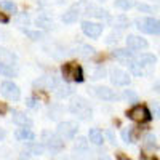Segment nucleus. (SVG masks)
<instances>
[{"label":"nucleus","instance_id":"19","mask_svg":"<svg viewBox=\"0 0 160 160\" xmlns=\"http://www.w3.org/2000/svg\"><path fill=\"white\" fill-rule=\"evenodd\" d=\"M16 56L13 55L11 51L5 50V48H0V64H7V66H15Z\"/></svg>","mask_w":160,"mask_h":160},{"label":"nucleus","instance_id":"36","mask_svg":"<svg viewBox=\"0 0 160 160\" xmlns=\"http://www.w3.org/2000/svg\"><path fill=\"white\" fill-rule=\"evenodd\" d=\"M138 10H139V11H146V13H151V11H152V8H151V7H148V5H144V3L138 5Z\"/></svg>","mask_w":160,"mask_h":160},{"label":"nucleus","instance_id":"6","mask_svg":"<svg viewBox=\"0 0 160 160\" xmlns=\"http://www.w3.org/2000/svg\"><path fill=\"white\" fill-rule=\"evenodd\" d=\"M0 93L10 101H19L21 98V90L16 83H13L11 80H5L0 83Z\"/></svg>","mask_w":160,"mask_h":160},{"label":"nucleus","instance_id":"16","mask_svg":"<svg viewBox=\"0 0 160 160\" xmlns=\"http://www.w3.org/2000/svg\"><path fill=\"white\" fill-rule=\"evenodd\" d=\"M15 138H16L18 141H28V142H31V141L35 139V135H34V131H32L31 128L21 127V128H18V130L15 131Z\"/></svg>","mask_w":160,"mask_h":160},{"label":"nucleus","instance_id":"40","mask_svg":"<svg viewBox=\"0 0 160 160\" xmlns=\"http://www.w3.org/2000/svg\"><path fill=\"white\" fill-rule=\"evenodd\" d=\"M141 157H142V160H157L154 155H148V154H142Z\"/></svg>","mask_w":160,"mask_h":160},{"label":"nucleus","instance_id":"5","mask_svg":"<svg viewBox=\"0 0 160 160\" xmlns=\"http://www.w3.org/2000/svg\"><path fill=\"white\" fill-rule=\"evenodd\" d=\"M78 125L75 122H71V120H64V122H59L56 127V133L64 139V141H71L74 139V136L77 135Z\"/></svg>","mask_w":160,"mask_h":160},{"label":"nucleus","instance_id":"37","mask_svg":"<svg viewBox=\"0 0 160 160\" xmlns=\"http://www.w3.org/2000/svg\"><path fill=\"white\" fill-rule=\"evenodd\" d=\"M8 112V106L5 102H0V115H5Z\"/></svg>","mask_w":160,"mask_h":160},{"label":"nucleus","instance_id":"14","mask_svg":"<svg viewBox=\"0 0 160 160\" xmlns=\"http://www.w3.org/2000/svg\"><path fill=\"white\" fill-rule=\"evenodd\" d=\"M13 122H15L16 125H19V127H24V128H29V127H32V120L26 115L24 112H21V111H13Z\"/></svg>","mask_w":160,"mask_h":160},{"label":"nucleus","instance_id":"30","mask_svg":"<svg viewBox=\"0 0 160 160\" xmlns=\"http://www.w3.org/2000/svg\"><path fill=\"white\" fill-rule=\"evenodd\" d=\"M24 34L28 35V37H31V40H40L43 37V34L40 32V31H29V29H24Z\"/></svg>","mask_w":160,"mask_h":160},{"label":"nucleus","instance_id":"4","mask_svg":"<svg viewBox=\"0 0 160 160\" xmlns=\"http://www.w3.org/2000/svg\"><path fill=\"white\" fill-rule=\"evenodd\" d=\"M136 28L144 34L158 35L160 34V19H157V18H139V19H136Z\"/></svg>","mask_w":160,"mask_h":160},{"label":"nucleus","instance_id":"10","mask_svg":"<svg viewBox=\"0 0 160 160\" xmlns=\"http://www.w3.org/2000/svg\"><path fill=\"white\" fill-rule=\"evenodd\" d=\"M82 31L90 38H98L102 34V24L95 21H83L82 22Z\"/></svg>","mask_w":160,"mask_h":160},{"label":"nucleus","instance_id":"8","mask_svg":"<svg viewBox=\"0 0 160 160\" xmlns=\"http://www.w3.org/2000/svg\"><path fill=\"white\" fill-rule=\"evenodd\" d=\"M109 78L115 87H128L130 82H131L130 74L125 72L123 69H120V68H112L111 72H109Z\"/></svg>","mask_w":160,"mask_h":160},{"label":"nucleus","instance_id":"27","mask_svg":"<svg viewBox=\"0 0 160 160\" xmlns=\"http://www.w3.org/2000/svg\"><path fill=\"white\" fill-rule=\"evenodd\" d=\"M142 144H144V148H148V149L157 148V144H155V136H154V135H146Z\"/></svg>","mask_w":160,"mask_h":160},{"label":"nucleus","instance_id":"12","mask_svg":"<svg viewBox=\"0 0 160 160\" xmlns=\"http://www.w3.org/2000/svg\"><path fill=\"white\" fill-rule=\"evenodd\" d=\"M95 95L102 101H117L120 96L109 87H95Z\"/></svg>","mask_w":160,"mask_h":160},{"label":"nucleus","instance_id":"24","mask_svg":"<svg viewBox=\"0 0 160 160\" xmlns=\"http://www.w3.org/2000/svg\"><path fill=\"white\" fill-rule=\"evenodd\" d=\"M87 11H88V15H91V16H95V18H109L108 16V11H104V10H101V8H96V7H88L87 8Z\"/></svg>","mask_w":160,"mask_h":160},{"label":"nucleus","instance_id":"39","mask_svg":"<svg viewBox=\"0 0 160 160\" xmlns=\"http://www.w3.org/2000/svg\"><path fill=\"white\" fill-rule=\"evenodd\" d=\"M0 22H8V16L5 13H0Z\"/></svg>","mask_w":160,"mask_h":160},{"label":"nucleus","instance_id":"9","mask_svg":"<svg viewBox=\"0 0 160 160\" xmlns=\"http://www.w3.org/2000/svg\"><path fill=\"white\" fill-rule=\"evenodd\" d=\"M34 87L38 90H55L59 87V78L56 75H43L34 82Z\"/></svg>","mask_w":160,"mask_h":160},{"label":"nucleus","instance_id":"26","mask_svg":"<svg viewBox=\"0 0 160 160\" xmlns=\"http://www.w3.org/2000/svg\"><path fill=\"white\" fill-rule=\"evenodd\" d=\"M0 8H2L3 11H7V13H16V5L11 2V0H3L2 3H0Z\"/></svg>","mask_w":160,"mask_h":160},{"label":"nucleus","instance_id":"43","mask_svg":"<svg viewBox=\"0 0 160 160\" xmlns=\"http://www.w3.org/2000/svg\"><path fill=\"white\" fill-rule=\"evenodd\" d=\"M154 90H155L157 93H160V82H157V83L154 85Z\"/></svg>","mask_w":160,"mask_h":160},{"label":"nucleus","instance_id":"17","mask_svg":"<svg viewBox=\"0 0 160 160\" xmlns=\"http://www.w3.org/2000/svg\"><path fill=\"white\" fill-rule=\"evenodd\" d=\"M135 59L141 68H152V66L155 64V61H157V58L154 55H149V53H142V55L136 56Z\"/></svg>","mask_w":160,"mask_h":160},{"label":"nucleus","instance_id":"13","mask_svg":"<svg viewBox=\"0 0 160 160\" xmlns=\"http://www.w3.org/2000/svg\"><path fill=\"white\" fill-rule=\"evenodd\" d=\"M87 154H88V139L78 138L74 144V157L80 160V157H85Z\"/></svg>","mask_w":160,"mask_h":160},{"label":"nucleus","instance_id":"42","mask_svg":"<svg viewBox=\"0 0 160 160\" xmlns=\"http://www.w3.org/2000/svg\"><path fill=\"white\" fill-rule=\"evenodd\" d=\"M5 135H7V133H5V130H3V128H0V141H2V139L5 138Z\"/></svg>","mask_w":160,"mask_h":160},{"label":"nucleus","instance_id":"28","mask_svg":"<svg viewBox=\"0 0 160 160\" xmlns=\"http://www.w3.org/2000/svg\"><path fill=\"white\" fill-rule=\"evenodd\" d=\"M122 98H123L125 101H128V102H136V101H138V95H136L133 90H125L123 95H122Z\"/></svg>","mask_w":160,"mask_h":160},{"label":"nucleus","instance_id":"15","mask_svg":"<svg viewBox=\"0 0 160 160\" xmlns=\"http://www.w3.org/2000/svg\"><path fill=\"white\" fill-rule=\"evenodd\" d=\"M112 56L118 62H123V64H128L133 59V55H131V51H128V48H117V50H114Z\"/></svg>","mask_w":160,"mask_h":160},{"label":"nucleus","instance_id":"35","mask_svg":"<svg viewBox=\"0 0 160 160\" xmlns=\"http://www.w3.org/2000/svg\"><path fill=\"white\" fill-rule=\"evenodd\" d=\"M104 74H106L104 68H98V71L93 72V78H101V77H104Z\"/></svg>","mask_w":160,"mask_h":160},{"label":"nucleus","instance_id":"2","mask_svg":"<svg viewBox=\"0 0 160 160\" xmlns=\"http://www.w3.org/2000/svg\"><path fill=\"white\" fill-rule=\"evenodd\" d=\"M42 141L47 146V149L51 152H59L64 149V139L58 135V133H51L48 130H45L42 133Z\"/></svg>","mask_w":160,"mask_h":160},{"label":"nucleus","instance_id":"1","mask_svg":"<svg viewBox=\"0 0 160 160\" xmlns=\"http://www.w3.org/2000/svg\"><path fill=\"white\" fill-rule=\"evenodd\" d=\"M69 111H71L74 115H77L78 118H82V120L91 118V115H93V111H91V108H90L88 101H87L85 98H82V96H77V98L72 99V102H71V106H69Z\"/></svg>","mask_w":160,"mask_h":160},{"label":"nucleus","instance_id":"18","mask_svg":"<svg viewBox=\"0 0 160 160\" xmlns=\"http://www.w3.org/2000/svg\"><path fill=\"white\" fill-rule=\"evenodd\" d=\"M78 15H80L78 7H72V8H69V10L62 15V22H64V24H72V22L77 21Z\"/></svg>","mask_w":160,"mask_h":160},{"label":"nucleus","instance_id":"33","mask_svg":"<svg viewBox=\"0 0 160 160\" xmlns=\"http://www.w3.org/2000/svg\"><path fill=\"white\" fill-rule=\"evenodd\" d=\"M82 50H83V53H82L83 56H91V55H95V48H93V47L83 45V47H82Z\"/></svg>","mask_w":160,"mask_h":160},{"label":"nucleus","instance_id":"23","mask_svg":"<svg viewBox=\"0 0 160 160\" xmlns=\"http://www.w3.org/2000/svg\"><path fill=\"white\" fill-rule=\"evenodd\" d=\"M72 93H74V90H72L71 85H59V87L56 88V96H58L59 99H64V98L71 96Z\"/></svg>","mask_w":160,"mask_h":160},{"label":"nucleus","instance_id":"3","mask_svg":"<svg viewBox=\"0 0 160 160\" xmlns=\"http://www.w3.org/2000/svg\"><path fill=\"white\" fill-rule=\"evenodd\" d=\"M61 72H62L64 80H68V82H83V71L75 62L62 64Z\"/></svg>","mask_w":160,"mask_h":160},{"label":"nucleus","instance_id":"21","mask_svg":"<svg viewBox=\"0 0 160 160\" xmlns=\"http://www.w3.org/2000/svg\"><path fill=\"white\" fill-rule=\"evenodd\" d=\"M45 149H47V146L43 142H29L28 144V152L32 155H42V154H45Z\"/></svg>","mask_w":160,"mask_h":160},{"label":"nucleus","instance_id":"34","mask_svg":"<svg viewBox=\"0 0 160 160\" xmlns=\"http://www.w3.org/2000/svg\"><path fill=\"white\" fill-rule=\"evenodd\" d=\"M152 114H154V117H157V118L160 117V106H158L155 101L152 102Z\"/></svg>","mask_w":160,"mask_h":160},{"label":"nucleus","instance_id":"22","mask_svg":"<svg viewBox=\"0 0 160 160\" xmlns=\"http://www.w3.org/2000/svg\"><path fill=\"white\" fill-rule=\"evenodd\" d=\"M35 24L38 26L40 29H50L51 26H53V21L48 15H45V13H42V15H38L35 18Z\"/></svg>","mask_w":160,"mask_h":160},{"label":"nucleus","instance_id":"29","mask_svg":"<svg viewBox=\"0 0 160 160\" xmlns=\"http://www.w3.org/2000/svg\"><path fill=\"white\" fill-rule=\"evenodd\" d=\"M115 7L120 8V10H123V11H127V10H130L133 7V3L130 2V0H115Z\"/></svg>","mask_w":160,"mask_h":160},{"label":"nucleus","instance_id":"31","mask_svg":"<svg viewBox=\"0 0 160 160\" xmlns=\"http://www.w3.org/2000/svg\"><path fill=\"white\" fill-rule=\"evenodd\" d=\"M122 139L125 142H133V130L131 128H123L122 130Z\"/></svg>","mask_w":160,"mask_h":160},{"label":"nucleus","instance_id":"38","mask_svg":"<svg viewBox=\"0 0 160 160\" xmlns=\"http://www.w3.org/2000/svg\"><path fill=\"white\" fill-rule=\"evenodd\" d=\"M19 21H22V22H26V24H29V16L28 15H26V13H24V15H19Z\"/></svg>","mask_w":160,"mask_h":160},{"label":"nucleus","instance_id":"41","mask_svg":"<svg viewBox=\"0 0 160 160\" xmlns=\"http://www.w3.org/2000/svg\"><path fill=\"white\" fill-rule=\"evenodd\" d=\"M117 160H131V158H128V157L123 155V154H118V155H117Z\"/></svg>","mask_w":160,"mask_h":160},{"label":"nucleus","instance_id":"20","mask_svg":"<svg viewBox=\"0 0 160 160\" xmlns=\"http://www.w3.org/2000/svg\"><path fill=\"white\" fill-rule=\"evenodd\" d=\"M88 139H90V142L96 144V146H101L104 142V136H102V133L98 128H91L88 131Z\"/></svg>","mask_w":160,"mask_h":160},{"label":"nucleus","instance_id":"25","mask_svg":"<svg viewBox=\"0 0 160 160\" xmlns=\"http://www.w3.org/2000/svg\"><path fill=\"white\" fill-rule=\"evenodd\" d=\"M0 74H2L3 77H15L16 75V69H15V66L0 64Z\"/></svg>","mask_w":160,"mask_h":160},{"label":"nucleus","instance_id":"7","mask_svg":"<svg viewBox=\"0 0 160 160\" xmlns=\"http://www.w3.org/2000/svg\"><path fill=\"white\" fill-rule=\"evenodd\" d=\"M127 115L133 120V122H138V123H144V122H148V120H151V112H149V109L146 108V106H141V104H138V106H135V108H131L128 112H127Z\"/></svg>","mask_w":160,"mask_h":160},{"label":"nucleus","instance_id":"32","mask_svg":"<svg viewBox=\"0 0 160 160\" xmlns=\"http://www.w3.org/2000/svg\"><path fill=\"white\" fill-rule=\"evenodd\" d=\"M26 106H28V108H31V109H37V108H38V99H35V98H28V99H26Z\"/></svg>","mask_w":160,"mask_h":160},{"label":"nucleus","instance_id":"11","mask_svg":"<svg viewBox=\"0 0 160 160\" xmlns=\"http://www.w3.org/2000/svg\"><path fill=\"white\" fill-rule=\"evenodd\" d=\"M149 47L148 43V40L142 38L141 35H135V34H131L127 37V48L128 50H133V51H138V50H146Z\"/></svg>","mask_w":160,"mask_h":160}]
</instances>
